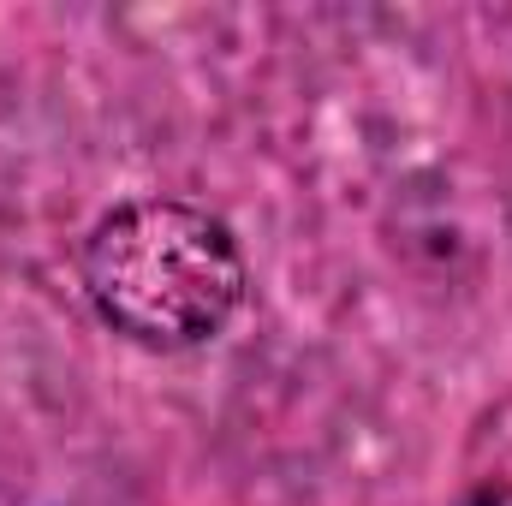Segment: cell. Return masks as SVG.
<instances>
[{"mask_svg":"<svg viewBox=\"0 0 512 506\" xmlns=\"http://www.w3.org/2000/svg\"><path fill=\"white\" fill-rule=\"evenodd\" d=\"M96 316L143 352H191L227 334L245 304V251L233 227L179 197L114 203L78 256Z\"/></svg>","mask_w":512,"mask_h":506,"instance_id":"1","label":"cell"},{"mask_svg":"<svg viewBox=\"0 0 512 506\" xmlns=\"http://www.w3.org/2000/svg\"><path fill=\"white\" fill-rule=\"evenodd\" d=\"M459 506H512V483H477L459 495Z\"/></svg>","mask_w":512,"mask_h":506,"instance_id":"2","label":"cell"}]
</instances>
